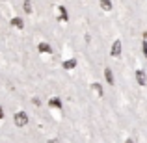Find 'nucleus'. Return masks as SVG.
Here are the masks:
<instances>
[{"label": "nucleus", "mask_w": 147, "mask_h": 143, "mask_svg": "<svg viewBox=\"0 0 147 143\" xmlns=\"http://www.w3.org/2000/svg\"><path fill=\"white\" fill-rule=\"evenodd\" d=\"M15 121V126H19V128H22V126L28 125V115H26V111H17L13 117Z\"/></svg>", "instance_id": "nucleus-1"}, {"label": "nucleus", "mask_w": 147, "mask_h": 143, "mask_svg": "<svg viewBox=\"0 0 147 143\" xmlns=\"http://www.w3.org/2000/svg\"><path fill=\"white\" fill-rule=\"evenodd\" d=\"M110 54H112L114 58H119V56H121V41H119V39H115L114 43H112Z\"/></svg>", "instance_id": "nucleus-2"}, {"label": "nucleus", "mask_w": 147, "mask_h": 143, "mask_svg": "<svg viewBox=\"0 0 147 143\" xmlns=\"http://www.w3.org/2000/svg\"><path fill=\"white\" fill-rule=\"evenodd\" d=\"M136 82L140 84V86H145V84H147V76H145V73L142 71V69L136 71Z\"/></svg>", "instance_id": "nucleus-3"}, {"label": "nucleus", "mask_w": 147, "mask_h": 143, "mask_svg": "<svg viewBox=\"0 0 147 143\" xmlns=\"http://www.w3.org/2000/svg\"><path fill=\"white\" fill-rule=\"evenodd\" d=\"M104 78H106V82L110 84V86H114V84H115V80H114V73H112V69H110V67L104 69Z\"/></svg>", "instance_id": "nucleus-4"}, {"label": "nucleus", "mask_w": 147, "mask_h": 143, "mask_svg": "<svg viewBox=\"0 0 147 143\" xmlns=\"http://www.w3.org/2000/svg\"><path fill=\"white\" fill-rule=\"evenodd\" d=\"M9 24L13 26V28H19V30H22V28H24V21H22L21 17H13Z\"/></svg>", "instance_id": "nucleus-5"}, {"label": "nucleus", "mask_w": 147, "mask_h": 143, "mask_svg": "<svg viewBox=\"0 0 147 143\" xmlns=\"http://www.w3.org/2000/svg\"><path fill=\"white\" fill-rule=\"evenodd\" d=\"M49 106L56 108V110H61V100L58 99V97H50V99H49Z\"/></svg>", "instance_id": "nucleus-6"}, {"label": "nucleus", "mask_w": 147, "mask_h": 143, "mask_svg": "<svg viewBox=\"0 0 147 143\" xmlns=\"http://www.w3.org/2000/svg\"><path fill=\"white\" fill-rule=\"evenodd\" d=\"M58 13H60V21L61 22H67V9H65L63 6H58Z\"/></svg>", "instance_id": "nucleus-7"}, {"label": "nucleus", "mask_w": 147, "mask_h": 143, "mask_svg": "<svg viewBox=\"0 0 147 143\" xmlns=\"http://www.w3.org/2000/svg\"><path fill=\"white\" fill-rule=\"evenodd\" d=\"M75 67H76V60H75V58L63 61V69H65V71H71V69H75Z\"/></svg>", "instance_id": "nucleus-8"}, {"label": "nucleus", "mask_w": 147, "mask_h": 143, "mask_svg": "<svg viewBox=\"0 0 147 143\" xmlns=\"http://www.w3.org/2000/svg\"><path fill=\"white\" fill-rule=\"evenodd\" d=\"M37 50L43 52V54H50V52H52V48H50L49 43H39V45H37Z\"/></svg>", "instance_id": "nucleus-9"}, {"label": "nucleus", "mask_w": 147, "mask_h": 143, "mask_svg": "<svg viewBox=\"0 0 147 143\" xmlns=\"http://www.w3.org/2000/svg\"><path fill=\"white\" fill-rule=\"evenodd\" d=\"M99 4H100V7H102L104 11L112 9V0H99Z\"/></svg>", "instance_id": "nucleus-10"}, {"label": "nucleus", "mask_w": 147, "mask_h": 143, "mask_svg": "<svg viewBox=\"0 0 147 143\" xmlns=\"http://www.w3.org/2000/svg\"><path fill=\"white\" fill-rule=\"evenodd\" d=\"M91 91H93L95 95H102V87H100V84H91Z\"/></svg>", "instance_id": "nucleus-11"}, {"label": "nucleus", "mask_w": 147, "mask_h": 143, "mask_svg": "<svg viewBox=\"0 0 147 143\" xmlns=\"http://www.w3.org/2000/svg\"><path fill=\"white\" fill-rule=\"evenodd\" d=\"M24 11L26 13H32V2L30 0H24Z\"/></svg>", "instance_id": "nucleus-12"}, {"label": "nucleus", "mask_w": 147, "mask_h": 143, "mask_svg": "<svg viewBox=\"0 0 147 143\" xmlns=\"http://www.w3.org/2000/svg\"><path fill=\"white\" fill-rule=\"evenodd\" d=\"M142 50H144L145 58H147V39H144V47H142Z\"/></svg>", "instance_id": "nucleus-13"}, {"label": "nucleus", "mask_w": 147, "mask_h": 143, "mask_svg": "<svg viewBox=\"0 0 147 143\" xmlns=\"http://www.w3.org/2000/svg\"><path fill=\"white\" fill-rule=\"evenodd\" d=\"M49 143H60V140H58V138H52V140H49Z\"/></svg>", "instance_id": "nucleus-14"}, {"label": "nucleus", "mask_w": 147, "mask_h": 143, "mask_svg": "<svg viewBox=\"0 0 147 143\" xmlns=\"http://www.w3.org/2000/svg\"><path fill=\"white\" fill-rule=\"evenodd\" d=\"M0 119H4V110H2V106H0Z\"/></svg>", "instance_id": "nucleus-15"}, {"label": "nucleus", "mask_w": 147, "mask_h": 143, "mask_svg": "<svg viewBox=\"0 0 147 143\" xmlns=\"http://www.w3.org/2000/svg\"><path fill=\"white\" fill-rule=\"evenodd\" d=\"M125 143H134V140H130V138H129V140H127Z\"/></svg>", "instance_id": "nucleus-16"}]
</instances>
